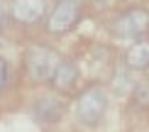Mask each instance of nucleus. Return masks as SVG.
<instances>
[{
  "label": "nucleus",
  "mask_w": 149,
  "mask_h": 132,
  "mask_svg": "<svg viewBox=\"0 0 149 132\" xmlns=\"http://www.w3.org/2000/svg\"><path fill=\"white\" fill-rule=\"evenodd\" d=\"M56 66H59V54L52 52V49H47V47L34 44V47H29L27 52H24V71H27V76L32 78L34 83H47V81H52Z\"/></svg>",
  "instance_id": "1"
},
{
  "label": "nucleus",
  "mask_w": 149,
  "mask_h": 132,
  "mask_svg": "<svg viewBox=\"0 0 149 132\" xmlns=\"http://www.w3.org/2000/svg\"><path fill=\"white\" fill-rule=\"evenodd\" d=\"M105 110H108V93L98 86L86 88L81 93V98L76 100V117L86 127H95L103 120Z\"/></svg>",
  "instance_id": "2"
},
{
  "label": "nucleus",
  "mask_w": 149,
  "mask_h": 132,
  "mask_svg": "<svg viewBox=\"0 0 149 132\" xmlns=\"http://www.w3.org/2000/svg\"><path fill=\"white\" fill-rule=\"evenodd\" d=\"M81 0H59L47 17V32L49 34H66L81 20Z\"/></svg>",
  "instance_id": "3"
},
{
  "label": "nucleus",
  "mask_w": 149,
  "mask_h": 132,
  "mask_svg": "<svg viewBox=\"0 0 149 132\" xmlns=\"http://www.w3.org/2000/svg\"><path fill=\"white\" fill-rule=\"evenodd\" d=\"M147 29H149V12L139 10V8L117 15L113 20V24H110V34L117 37V39H127V42L139 39Z\"/></svg>",
  "instance_id": "4"
},
{
  "label": "nucleus",
  "mask_w": 149,
  "mask_h": 132,
  "mask_svg": "<svg viewBox=\"0 0 149 132\" xmlns=\"http://www.w3.org/2000/svg\"><path fill=\"white\" fill-rule=\"evenodd\" d=\"M47 3L44 0H12L10 3V17L20 24H34L44 20Z\"/></svg>",
  "instance_id": "5"
},
{
  "label": "nucleus",
  "mask_w": 149,
  "mask_h": 132,
  "mask_svg": "<svg viewBox=\"0 0 149 132\" xmlns=\"http://www.w3.org/2000/svg\"><path fill=\"white\" fill-rule=\"evenodd\" d=\"M32 115H34V120L39 125H56L64 117V103L59 98L44 96L32 105Z\"/></svg>",
  "instance_id": "6"
},
{
  "label": "nucleus",
  "mask_w": 149,
  "mask_h": 132,
  "mask_svg": "<svg viewBox=\"0 0 149 132\" xmlns=\"http://www.w3.org/2000/svg\"><path fill=\"white\" fill-rule=\"evenodd\" d=\"M78 78H81V73H78V66L73 64V61H59L56 71H54V76H52V86L56 88L59 93L69 96V93L76 91Z\"/></svg>",
  "instance_id": "7"
},
{
  "label": "nucleus",
  "mask_w": 149,
  "mask_h": 132,
  "mask_svg": "<svg viewBox=\"0 0 149 132\" xmlns=\"http://www.w3.org/2000/svg\"><path fill=\"white\" fill-rule=\"evenodd\" d=\"M125 66L132 71L149 68V39H137L125 54Z\"/></svg>",
  "instance_id": "8"
},
{
  "label": "nucleus",
  "mask_w": 149,
  "mask_h": 132,
  "mask_svg": "<svg viewBox=\"0 0 149 132\" xmlns=\"http://www.w3.org/2000/svg\"><path fill=\"white\" fill-rule=\"evenodd\" d=\"M8 83V64H5V59H0V91L5 88Z\"/></svg>",
  "instance_id": "9"
},
{
  "label": "nucleus",
  "mask_w": 149,
  "mask_h": 132,
  "mask_svg": "<svg viewBox=\"0 0 149 132\" xmlns=\"http://www.w3.org/2000/svg\"><path fill=\"white\" fill-rule=\"evenodd\" d=\"M137 98H139V103H142V105H147V103H149V86H139Z\"/></svg>",
  "instance_id": "10"
},
{
  "label": "nucleus",
  "mask_w": 149,
  "mask_h": 132,
  "mask_svg": "<svg viewBox=\"0 0 149 132\" xmlns=\"http://www.w3.org/2000/svg\"><path fill=\"white\" fill-rule=\"evenodd\" d=\"M5 27V12H3V5H0V29Z\"/></svg>",
  "instance_id": "11"
}]
</instances>
